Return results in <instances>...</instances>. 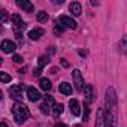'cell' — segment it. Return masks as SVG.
<instances>
[{
	"label": "cell",
	"instance_id": "25",
	"mask_svg": "<svg viewBox=\"0 0 127 127\" xmlns=\"http://www.w3.org/2000/svg\"><path fill=\"white\" fill-rule=\"evenodd\" d=\"M12 60H14L15 63H21V61H23V57H21V55H17V54H15V55L12 57Z\"/></svg>",
	"mask_w": 127,
	"mask_h": 127
},
{
	"label": "cell",
	"instance_id": "22",
	"mask_svg": "<svg viewBox=\"0 0 127 127\" xmlns=\"http://www.w3.org/2000/svg\"><path fill=\"white\" fill-rule=\"evenodd\" d=\"M48 61H49V57H46V55H42V57L39 58V69H43V66L46 64Z\"/></svg>",
	"mask_w": 127,
	"mask_h": 127
},
{
	"label": "cell",
	"instance_id": "27",
	"mask_svg": "<svg viewBox=\"0 0 127 127\" xmlns=\"http://www.w3.org/2000/svg\"><path fill=\"white\" fill-rule=\"evenodd\" d=\"M40 73H42V69H39V67H37V69H34V72H33V75H34V76H39Z\"/></svg>",
	"mask_w": 127,
	"mask_h": 127
},
{
	"label": "cell",
	"instance_id": "18",
	"mask_svg": "<svg viewBox=\"0 0 127 127\" xmlns=\"http://www.w3.org/2000/svg\"><path fill=\"white\" fill-rule=\"evenodd\" d=\"M39 84H40V88L42 90H45V91H49L51 90V81L48 78H42Z\"/></svg>",
	"mask_w": 127,
	"mask_h": 127
},
{
	"label": "cell",
	"instance_id": "23",
	"mask_svg": "<svg viewBox=\"0 0 127 127\" xmlns=\"http://www.w3.org/2000/svg\"><path fill=\"white\" fill-rule=\"evenodd\" d=\"M84 108H85V109H84V121H87V120H88V114H90V109H88V106H87V105H85Z\"/></svg>",
	"mask_w": 127,
	"mask_h": 127
},
{
	"label": "cell",
	"instance_id": "9",
	"mask_svg": "<svg viewBox=\"0 0 127 127\" xmlns=\"http://www.w3.org/2000/svg\"><path fill=\"white\" fill-rule=\"evenodd\" d=\"M11 21H12V24H14V27H15L17 30L26 29V24L23 23V20H21V17H20L18 14H14V15L11 17Z\"/></svg>",
	"mask_w": 127,
	"mask_h": 127
},
{
	"label": "cell",
	"instance_id": "16",
	"mask_svg": "<svg viewBox=\"0 0 127 127\" xmlns=\"http://www.w3.org/2000/svg\"><path fill=\"white\" fill-rule=\"evenodd\" d=\"M94 127H105V115H103V109L97 111V118H96V126Z\"/></svg>",
	"mask_w": 127,
	"mask_h": 127
},
{
	"label": "cell",
	"instance_id": "20",
	"mask_svg": "<svg viewBox=\"0 0 127 127\" xmlns=\"http://www.w3.org/2000/svg\"><path fill=\"white\" fill-rule=\"evenodd\" d=\"M120 51L124 52V54H127V36H124L123 40L120 42Z\"/></svg>",
	"mask_w": 127,
	"mask_h": 127
},
{
	"label": "cell",
	"instance_id": "7",
	"mask_svg": "<svg viewBox=\"0 0 127 127\" xmlns=\"http://www.w3.org/2000/svg\"><path fill=\"white\" fill-rule=\"evenodd\" d=\"M15 49H17V45H15L12 40H3V42H2V51H3V52L12 54Z\"/></svg>",
	"mask_w": 127,
	"mask_h": 127
},
{
	"label": "cell",
	"instance_id": "30",
	"mask_svg": "<svg viewBox=\"0 0 127 127\" xmlns=\"http://www.w3.org/2000/svg\"><path fill=\"white\" fill-rule=\"evenodd\" d=\"M0 127H8V126H6V123H2V124H0Z\"/></svg>",
	"mask_w": 127,
	"mask_h": 127
},
{
	"label": "cell",
	"instance_id": "12",
	"mask_svg": "<svg viewBox=\"0 0 127 127\" xmlns=\"http://www.w3.org/2000/svg\"><path fill=\"white\" fill-rule=\"evenodd\" d=\"M17 5L21 9H24L26 12H33V5L29 2V0H17Z\"/></svg>",
	"mask_w": 127,
	"mask_h": 127
},
{
	"label": "cell",
	"instance_id": "17",
	"mask_svg": "<svg viewBox=\"0 0 127 127\" xmlns=\"http://www.w3.org/2000/svg\"><path fill=\"white\" fill-rule=\"evenodd\" d=\"M63 111H64V106H63L61 103L55 105V106H54V109H52V115H54V118H58V117L63 114Z\"/></svg>",
	"mask_w": 127,
	"mask_h": 127
},
{
	"label": "cell",
	"instance_id": "4",
	"mask_svg": "<svg viewBox=\"0 0 127 127\" xmlns=\"http://www.w3.org/2000/svg\"><path fill=\"white\" fill-rule=\"evenodd\" d=\"M54 106H55V105H54V97H52V96H46L45 100H43V103L40 105V112L45 114V115H48V114L52 112Z\"/></svg>",
	"mask_w": 127,
	"mask_h": 127
},
{
	"label": "cell",
	"instance_id": "8",
	"mask_svg": "<svg viewBox=\"0 0 127 127\" xmlns=\"http://www.w3.org/2000/svg\"><path fill=\"white\" fill-rule=\"evenodd\" d=\"M69 106H70L72 115H75V117H79V115H81V106H79V102H78L76 99H70Z\"/></svg>",
	"mask_w": 127,
	"mask_h": 127
},
{
	"label": "cell",
	"instance_id": "24",
	"mask_svg": "<svg viewBox=\"0 0 127 127\" xmlns=\"http://www.w3.org/2000/svg\"><path fill=\"white\" fill-rule=\"evenodd\" d=\"M63 30H64V27H61L60 24H58V26H57V27L54 29V32H55V34H60V33H63Z\"/></svg>",
	"mask_w": 127,
	"mask_h": 127
},
{
	"label": "cell",
	"instance_id": "2",
	"mask_svg": "<svg viewBox=\"0 0 127 127\" xmlns=\"http://www.w3.org/2000/svg\"><path fill=\"white\" fill-rule=\"evenodd\" d=\"M12 114H14V118H15V121L18 124H23L30 118V111L23 103H15L12 106Z\"/></svg>",
	"mask_w": 127,
	"mask_h": 127
},
{
	"label": "cell",
	"instance_id": "13",
	"mask_svg": "<svg viewBox=\"0 0 127 127\" xmlns=\"http://www.w3.org/2000/svg\"><path fill=\"white\" fill-rule=\"evenodd\" d=\"M58 90H60V93H63L64 96H70L72 94V85L69 82H61Z\"/></svg>",
	"mask_w": 127,
	"mask_h": 127
},
{
	"label": "cell",
	"instance_id": "28",
	"mask_svg": "<svg viewBox=\"0 0 127 127\" xmlns=\"http://www.w3.org/2000/svg\"><path fill=\"white\" fill-rule=\"evenodd\" d=\"M61 66H63V67H69V63H67L64 58H61Z\"/></svg>",
	"mask_w": 127,
	"mask_h": 127
},
{
	"label": "cell",
	"instance_id": "21",
	"mask_svg": "<svg viewBox=\"0 0 127 127\" xmlns=\"http://www.w3.org/2000/svg\"><path fill=\"white\" fill-rule=\"evenodd\" d=\"M11 79H12V78H11V76H9V75H8L6 72H0V81H2L3 84H6V82H9Z\"/></svg>",
	"mask_w": 127,
	"mask_h": 127
},
{
	"label": "cell",
	"instance_id": "6",
	"mask_svg": "<svg viewBox=\"0 0 127 127\" xmlns=\"http://www.w3.org/2000/svg\"><path fill=\"white\" fill-rule=\"evenodd\" d=\"M58 24L64 29H76V21L72 20L70 17H66V15H61L58 18Z\"/></svg>",
	"mask_w": 127,
	"mask_h": 127
},
{
	"label": "cell",
	"instance_id": "10",
	"mask_svg": "<svg viewBox=\"0 0 127 127\" xmlns=\"http://www.w3.org/2000/svg\"><path fill=\"white\" fill-rule=\"evenodd\" d=\"M27 97H29V100H32V102H37V100L40 99V93H39L34 87H29V88H27Z\"/></svg>",
	"mask_w": 127,
	"mask_h": 127
},
{
	"label": "cell",
	"instance_id": "1",
	"mask_svg": "<svg viewBox=\"0 0 127 127\" xmlns=\"http://www.w3.org/2000/svg\"><path fill=\"white\" fill-rule=\"evenodd\" d=\"M106 109L103 111L105 115V127H117V118H118V109H117V93L114 87H108L106 97H105Z\"/></svg>",
	"mask_w": 127,
	"mask_h": 127
},
{
	"label": "cell",
	"instance_id": "29",
	"mask_svg": "<svg viewBox=\"0 0 127 127\" xmlns=\"http://www.w3.org/2000/svg\"><path fill=\"white\" fill-rule=\"evenodd\" d=\"M55 127H67V126H66V124H61V123H60V124H55Z\"/></svg>",
	"mask_w": 127,
	"mask_h": 127
},
{
	"label": "cell",
	"instance_id": "19",
	"mask_svg": "<svg viewBox=\"0 0 127 127\" xmlns=\"http://www.w3.org/2000/svg\"><path fill=\"white\" fill-rule=\"evenodd\" d=\"M36 20H37L39 23H46V21H48V12H45V11H40V12H37V15H36Z\"/></svg>",
	"mask_w": 127,
	"mask_h": 127
},
{
	"label": "cell",
	"instance_id": "5",
	"mask_svg": "<svg viewBox=\"0 0 127 127\" xmlns=\"http://www.w3.org/2000/svg\"><path fill=\"white\" fill-rule=\"evenodd\" d=\"M72 78H73V82H75L76 90H78V91H82L85 85H84V78H82V75H81V70L75 69V70L72 72Z\"/></svg>",
	"mask_w": 127,
	"mask_h": 127
},
{
	"label": "cell",
	"instance_id": "31",
	"mask_svg": "<svg viewBox=\"0 0 127 127\" xmlns=\"http://www.w3.org/2000/svg\"><path fill=\"white\" fill-rule=\"evenodd\" d=\"M73 127H84L82 124H76V126H73Z\"/></svg>",
	"mask_w": 127,
	"mask_h": 127
},
{
	"label": "cell",
	"instance_id": "14",
	"mask_svg": "<svg viewBox=\"0 0 127 127\" xmlns=\"http://www.w3.org/2000/svg\"><path fill=\"white\" fill-rule=\"evenodd\" d=\"M42 34H43V30L42 29H33V30L29 32V37L32 40H39L42 37Z\"/></svg>",
	"mask_w": 127,
	"mask_h": 127
},
{
	"label": "cell",
	"instance_id": "3",
	"mask_svg": "<svg viewBox=\"0 0 127 127\" xmlns=\"http://www.w3.org/2000/svg\"><path fill=\"white\" fill-rule=\"evenodd\" d=\"M9 94L12 99H15L17 102H21L24 99V87L21 84H17V85H12L9 88Z\"/></svg>",
	"mask_w": 127,
	"mask_h": 127
},
{
	"label": "cell",
	"instance_id": "11",
	"mask_svg": "<svg viewBox=\"0 0 127 127\" xmlns=\"http://www.w3.org/2000/svg\"><path fill=\"white\" fill-rule=\"evenodd\" d=\"M84 96H85V100H87V103L93 102V99H94V94H93V85H91V84H85V87H84Z\"/></svg>",
	"mask_w": 127,
	"mask_h": 127
},
{
	"label": "cell",
	"instance_id": "15",
	"mask_svg": "<svg viewBox=\"0 0 127 127\" xmlns=\"http://www.w3.org/2000/svg\"><path fill=\"white\" fill-rule=\"evenodd\" d=\"M69 9H70V12H72L75 17H79L81 12H82V8H81V5H79L78 2H72L70 6H69Z\"/></svg>",
	"mask_w": 127,
	"mask_h": 127
},
{
	"label": "cell",
	"instance_id": "26",
	"mask_svg": "<svg viewBox=\"0 0 127 127\" xmlns=\"http://www.w3.org/2000/svg\"><path fill=\"white\" fill-rule=\"evenodd\" d=\"M6 20H8V15H6V11H2V21H3V23H6Z\"/></svg>",
	"mask_w": 127,
	"mask_h": 127
}]
</instances>
